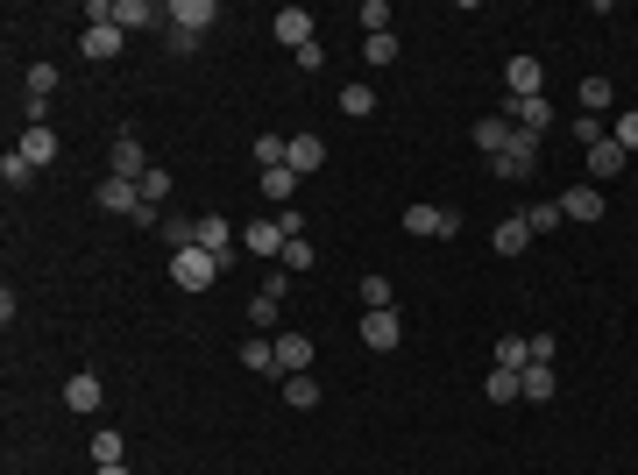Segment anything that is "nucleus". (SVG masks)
I'll return each mask as SVG.
<instances>
[{
	"label": "nucleus",
	"mask_w": 638,
	"mask_h": 475,
	"mask_svg": "<svg viewBox=\"0 0 638 475\" xmlns=\"http://www.w3.org/2000/svg\"><path fill=\"white\" fill-rule=\"evenodd\" d=\"M199 249H206L220 270H234V256H242V234H234L227 213H199Z\"/></svg>",
	"instance_id": "1"
},
{
	"label": "nucleus",
	"mask_w": 638,
	"mask_h": 475,
	"mask_svg": "<svg viewBox=\"0 0 638 475\" xmlns=\"http://www.w3.org/2000/svg\"><path fill=\"white\" fill-rule=\"evenodd\" d=\"M532 171H539V135H518V128H511V149H504L497 164H490V178L518 185V178H532Z\"/></svg>",
	"instance_id": "2"
},
{
	"label": "nucleus",
	"mask_w": 638,
	"mask_h": 475,
	"mask_svg": "<svg viewBox=\"0 0 638 475\" xmlns=\"http://www.w3.org/2000/svg\"><path fill=\"white\" fill-rule=\"evenodd\" d=\"M405 234H440V242H454V234H461V213H454V206L412 199V206H405Z\"/></svg>",
	"instance_id": "3"
},
{
	"label": "nucleus",
	"mask_w": 638,
	"mask_h": 475,
	"mask_svg": "<svg viewBox=\"0 0 638 475\" xmlns=\"http://www.w3.org/2000/svg\"><path fill=\"white\" fill-rule=\"evenodd\" d=\"M149 171H156V164L142 156V142H135V135L121 128V135H114V149H107V178H128V185H142Z\"/></svg>",
	"instance_id": "4"
},
{
	"label": "nucleus",
	"mask_w": 638,
	"mask_h": 475,
	"mask_svg": "<svg viewBox=\"0 0 638 475\" xmlns=\"http://www.w3.org/2000/svg\"><path fill=\"white\" fill-rule=\"evenodd\" d=\"M213 277H220V263H213L206 249H178V256H171V284H178V291H206Z\"/></svg>",
	"instance_id": "5"
},
{
	"label": "nucleus",
	"mask_w": 638,
	"mask_h": 475,
	"mask_svg": "<svg viewBox=\"0 0 638 475\" xmlns=\"http://www.w3.org/2000/svg\"><path fill=\"white\" fill-rule=\"evenodd\" d=\"M64 405H71L78 419H93V412L107 405V383H100L93 369H71V376H64Z\"/></svg>",
	"instance_id": "6"
},
{
	"label": "nucleus",
	"mask_w": 638,
	"mask_h": 475,
	"mask_svg": "<svg viewBox=\"0 0 638 475\" xmlns=\"http://www.w3.org/2000/svg\"><path fill=\"white\" fill-rule=\"evenodd\" d=\"M397 341H405V320H397V305H383V312H362V348L390 355Z\"/></svg>",
	"instance_id": "7"
},
{
	"label": "nucleus",
	"mask_w": 638,
	"mask_h": 475,
	"mask_svg": "<svg viewBox=\"0 0 638 475\" xmlns=\"http://www.w3.org/2000/svg\"><path fill=\"white\" fill-rule=\"evenodd\" d=\"M539 93H546L539 57H511V64H504V100H539Z\"/></svg>",
	"instance_id": "8"
},
{
	"label": "nucleus",
	"mask_w": 638,
	"mask_h": 475,
	"mask_svg": "<svg viewBox=\"0 0 638 475\" xmlns=\"http://www.w3.org/2000/svg\"><path fill=\"white\" fill-rule=\"evenodd\" d=\"M270 29H277V43H284V50H305V43H319V22H312L305 8H277V15H270Z\"/></svg>",
	"instance_id": "9"
},
{
	"label": "nucleus",
	"mask_w": 638,
	"mask_h": 475,
	"mask_svg": "<svg viewBox=\"0 0 638 475\" xmlns=\"http://www.w3.org/2000/svg\"><path fill=\"white\" fill-rule=\"evenodd\" d=\"M504 121L518 128V135H546L553 128V100L539 93V100H504Z\"/></svg>",
	"instance_id": "10"
},
{
	"label": "nucleus",
	"mask_w": 638,
	"mask_h": 475,
	"mask_svg": "<svg viewBox=\"0 0 638 475\" xmlns=\"http://www.w3.org/2000/svg\"><path fill=\"white\" fill-rule=\"evenodd\" d=\"M93 199H100V213H142V185H128V178H100L93 185Z\"/></svg>",
	"instance_id": "11"
},
{
	"label": "nucleus",
	"mask_w": 638,
	"mask_h": 475,
	"mask_svg": "<svg viewBox=\"0 0 638 475\" xmlns=\"http://www.w3.org/2000/svg\"><path fill=\"white\" fill-rule=\"evenodd\" d=\"M178 29H192V36H206L213 22H220V0H171V8H164Z\"/></svg>",
	"instance_id": "12"
},
{
	"label": "nucleus",
	"mask_w": 638,
	"mask_h": 475,
	"mask_svg": "<svg viewBox=\"0 0 638 475\" xmlns=\"http://www.w3.org/2000/svg\"><path fill=\"white\" fill-rule=\"evenodd\" d=\"M277 376H305L312 369V334H277Z\"/></svg>",
	"instance_id": "13"
},
{
	"label": "nucleus",
	"mask_w": 638,
	"mask_h": 475,
	"mask_svg": "<svg viewBox=\"0 0 638 475\" xmlns=\"http://www.w3.org/2000/svg\"><path fill=\"white\" fill-rule=\"evenodd\" d=\"M319 164H327V142H319V135H291V149H284V171L312 178Z\"/></svg>",
	"instance_id": "14"
},
{
	"label": "nucleus",
	"mask_w": 638,
	"mask_h": 475,
	"mask_svg": "<svg viewBox=\"0 0 638 475\" xmlns=\"http://www.w3.org/2000/svg\"><path fill=\"white\" fill-rule=\"evenodd\" d=\"M490 249H497V256H525V249H532V220H525V213L497 220V234H490Z\"/></svg>",
	"instance_id": "15"
},
{
	"label": "nucleus",
	"mask_w": 638,
	"mask_h": 475,
	"mask_svg": "<svg viewBox=\"0 0 638 475\" xmlns=\"http://www.w3.org/2000/svg\"><path fill=\"white\" fill-rule=\"evenodd\" d=\"M468 142H475V149H483L490 164H497V156L511 149V121H504V114H490V121H475V128H468Z\"/></svg>",
	"instance_id": "16"
},
{
	"label": "nucleus",
	"mask_w": 638,
	"mask_h": 475,
	"mask_svg": "<svg viewBox=\"0 0 638 475\" xmlns=\"http://www.w3.org/2000/svg\"><path fill=\"white\" fill-rule=\"evenodd\" d=\"M121 43H128V29H121V22H93V29H86V57H93V64L121 57Z\"/></svg>",
	"instance_id": "17"
},
{
	"label": "nucleus",
	"mask_w": 638,
	"mask_h": 475,
	"mask_svg": "<svg viewBox=\"0 0 638 475\" xmlns=\"http://www.w3.org/2000/svg\"><path fill=\"white\" fill-rule=\"evenodd\" d=\"M242 256H284L277 220H249V227H242Z\"/></svg>",
	"instance_id": "18"
},
{
	"label": "nucleus",
	"mask_w": 638,
	"mask_h": 475,
	"mask_svg": "<svg viewBox=\"0 0 638 475\" xmlns=\"http://www.w3.org/2000/svg\"><path fill=\"white\" fill-rule=\"evenodd\" d=\"M561 213L589 227V220H603V192H596V185H575V192H561Z\"/></svg>",
	"instance_id": "19"
},
{
	"label": "nucleus",
	"mask_w": 638,
	"mask_h": 475,
	"mask_svg": "<svg viewBox=\"0 0 638 475\" xmlns=\"http://www.w3.org/2000/svg\"><path fill=\"white\" fill-rule=\"evenodd\" d=\"M518 383H525V398H532V405H546L553 390H561V376H553V362H525V369H518Z\"/></svg>",
	"instance_id": "20"
},
{
	"label": "nucleus",
	"mask_w": 638,
	"mask_h": 475,
	"mask_svg": "<svg viewBox=\"0 0 638 475\" xmlns=\"http://www.w3.org/2000/svg\"><path fill=\"white\" fill-rule=\"evenodd\" d=\"M15 149H22V156H29V164H36V171H43V164H57V135H50V128H43V121H29V135H22V142H15Z\"/></svg>",
	"instance_id": "21"
},
{
	"label": "nucleus",
	"mask_w": 638,
	"mask_h": 475,
	"mask_svg": "<svg viewBox=\"0 0 638 475\" xmlns=\"http://www.w3.org/2000/svg\"><path fill=\"white\" fill-rule=\"evenodd\" d=\"M114 22H121V29H156V22H171V15L149 8V0H114Z\"/></svg>",
	"instance_id": "22"
},
{
	"label": "nucleus",
	"mask_w": 638,
	"mask_h": 475,
	"mask_svg": "<svg viewBox=\"0 0 638 475\" xmlns=\"http://www.w3.org/2000/svg\"><path fill=\"white\" fill-rule=\"evenodd\" d=\"M86 454H93V468H114V461H128V440H121V433H114V426H100V433H93V447H86Z\"/></svg>",
	"instance_id": "23"
},
{
	"label": "nucleus",
	"mask_w": 638,
	"mask_h": 475,
	"mask_svg": "<svg viewBox=\"0 0 638 475\" xmlns=\"http://www.w3.org/2000/svg\"><path fill=\"white\" fill-rule=\"evenodd\" d=\"M483 398H490V405H518V398H525V383H518V369H490V383H483Z\"/></svg>",
	"instance_id": "24"
},
{
	"label": "nucleus",
	"mask_w": 638,
	"mask_h": 475,
	"mask_svg": "<svg viewBox=\"0 0 638 475\" xmlns=\"http://www.w3.org/2000/svg\"><path fill=\"white\" fill-rule=\"evenodd\" d=\"M341 114H348V121H369V114H376V86H362V78H355V86H341Z\"/></svg>",
	"instance_id": "25"
},
{
	"label": "nucleus",
	"mask_w": 638,
	"mask_h": 475,
	"mask_svg": "<svg viewBox=\"0 0 638 475\" xmlns=\"http://www.w3.org/2000/svg\"><path fill=\"white\" fill-rule=\"evenodd\" d=\"M617 171H624V149H617V142L603 135V142L589 149V178H617Z\"/></svg>",
	"instance_id": "26"
},
{
	"label": "nucleus",
	"mask_w": 638,
	"mask_h": 475,
	"mask_svg": "<svg viewBox=\"0 0 638 475\" xmlns=\"http://www.w3.org/2000/svg\"><path fill=\"white\" fill-rule=\"evenodd\" d=\"M164 242H171V256H178V249H199V220H185V213H164Z\"/></svg>",
	"instance_id": "27"
},
{
	"label": "nucleus",
	"mask_w": 638,
	"mask_h": 475,
	"mask_svg": "<svg viewBox=\"0 0 638 475\" xmlns=\"http://www.w3.org/2000/svg\"><path fill=\"white\" fill-rule=\"evenodd\" d=\"M284 405H291V412H312V405H319V383H312V369H305V376H284Z\"/></svg>",
	"instance_id": "28"
},
{
	"label": "nucleus",
	"mask_w": 638,
	"mask_h": 475,
	"mask_svg": "<svg viewBox=\"0 0 638 475\" xmlns=\"http://www.w3.org/2000/svg\"><path fill=\"white\" fill-rule=\"evenodd\" d=\"M291 192H298V171H284V164L263 171V199H270V206H291Z\"/></svg>",
	"instance_id": "29"
},
{
	"label": "nucleus",
	"mask_w": 638,
	"mask_h": 475,
	"mask_svg": "<svg viewBox=\"0 0 638 475\" xmlns=\"http://www.w3.org/2000/svg\"><path fill=\"white\" fill-rule=\"evenodd\" d=\"M22 78H29V100H50V93L64 86V71H57V64H29Z\"/></svg>",
	"instance_id": "30"
},
{
	"label": "nucleus",
	"mask_w": 638,
	"mask_h": 475,
	"mask_svg": "<svg viewBox=\"0 0 638 475\" xmlns=\"http://www.w3.org/2000/svg\"><path fill=\"white\" fill-rule=\"evenodd\" d=\"M0 178H8V185L22 192V185H36V164H29L22 149H8V156H0Z\"/></svg>",
	"instance_id": "31"
},
{
	"label": "nucleus",
	"mask_w": 638,
	"mask_h": 475,
	"mask_svg": "<svg viewBox=\"0 0 638 475\" xmlns=\"http://www.w3.org/2000/svg\"><path fill=\"white\" fill-rule=\"evenodd\" d=\"M242 369H256V376H277V348H270V341H242Z\"/></svg>",
	"instance_id": "32"
},
{
	"label": "nucleus",
	"mask_w": 638,
	"mask_h": 475,
	"mask_svg": "<svg viewBox=\"0 0 638 475\" xmlns=\"http://www.w3.org/2000/svg\"><path fill=\"white\" fill-rule=\"evenodd\" d=\"M610 142H617L624 156H638V107H624V114L610 121Z\"/></svg>",
	"instance_id": "33"
},
{
	"label": "nucleus",
	"mask_w": 638,
	"mask_h": 475,
	"mask_svg": "<svg viewBox=\"0 0 638 475\" xmlns=\"http://www.w3.org/2000/svg\"><path fill=\"white\" fill-rule=\"evenodd\" d=\"M355 22H362L369 36H390V0H362V8H355Z\"/></svg>",
	"instance_id": "34"
},
{
	"label": "nucleus",
	"mask_w": 638,
	"mask_h": 475,
	"mask_svg": "<svg viewBox=\"0 0 638 475\" xmlns=\"http://www.w3.org/2000/svg\"><path fill=\"white\" fill-rule=\"evenodd\" d=\"M617 100V86H610V78H582V114H603Z\"/></svg>",
	"instance_id": "35"
},
{
	"label": "nucleus",
	"mask_w": 638,
	"mask_h": 475,
	"mask_svg": "<svg viewBox=\"0 0 638 475\" xmlns=\"http://www.w3.org/2000/svg\"><path fill=\"white\" fill-rule=\"evenodd\" d=\"M525 362H532L525 334H504V341H497V369H525Z\"/></svg>",
	"instance_id": "36"
},
{
	"label": "nucleus",
	"mask_w": 638,
	"mask_h": 475,
	"mask_svg": "<svg viewBox=\"0 0 638 475\" xmlns=\"http://www.w3.org/2000/svg\"><path fill=\"white\" fill-rule=\"evenodd\" d=\"M284 149H291V135H256V164L277 171V164H284Z\"/></svg>",
	"instance_id": "37"
},
{
	"label": "nucleus",
	"mask_w": 638,
	"mask_h": 475,
	"mask_svg": "<svg viewBox=\"0 0 638 475\" xmlns=\"http://www.w3.org/2000/svg\"><path fill=\"white\" fill-rule=\"evenodd\" d=\"M312 256H319L312 242H284V256H277V263H284L291 277H305V270H312Z\"/></svg>",
	"instance_id": "38"
},
{
	"label": "nucleus",
	"mask_w": 638,
	"mask_h": 475,
	"mask_svg": "<svg viewBox=\"0 0 638 475\" xmlns=\"http://www.w3.org/2000/svg\"><path fill=\"white\" fill-rule=\"evenodd\" d=\"M525 220H532V234H553V227H561L568 213H561V199H546V206H532Z\"/></svg>",
	"instance_id": "39"
},
{
	"label": "nucleus",
	"mask_w": 638,
	"mask_h": 475,
	"mask_svg": "<svg viewBox=\"0 0 638 475\" xmlns=\"http://www.w3.org/2000/svg\"><path fill=\"white\" fill-rule=\"evenodd\" d=\"M249 327H256V334H270V327H277V298H263V291L249 298Z\"/></svg>",
	"instance_id": "40"
},
{
	"label": "nucleus",
	"mask_w": 638,
	"mask_h": 475,
	"mask_svg": "<svg viewBox=\"0 0 638 475\" xmlns=\"http://www.w3.org/2000/svg\"><path fill=\"white\" fill-rule=\"evenodd\" d=\"M270 220H277V234H284V242H305V213H298V206H277Z\"/></svg>",
	"instance_id": "41"
},
{
	"label": "nucleus",
	"mask_w": 638,
	"mask_h": 475,
	"mask_svg": "<svg viewBox=\"0 0 638 475\" xmlns=\"http://www.w3.org/2000/svg\"><path fill=\"white\" fill-rule=\"evenodd\" d=\"M362 57H369L376 71H383V64H397V36H369V43H362Z\"/></svg>",
	"instance_id": "42"
},
{
	"label": "nucleus",
	"mask_w": 638,
	"mask_h": 475,
	"mask_svg": "<svg viewBox=\"0 0 638 475\" xmlns=\"http://www.w3.org/2000/svg\"><path fill=\"white\" fill-rule=\"evenodd\" d=\"M156 199H171V171H164V164L142 178V206H156Z\"/></svg>",
	"instance_id": "43"
},
{
	"label": "nucleus",
	"mask_w": 638,
	"mask_h": 475,
	"mask_svg": "<svg viewBox=\"0 0 638 475\" xmlns=\"http://www.w3.org/2000/svg\"><path fill=\"white\" fill-rule=\"evenodd\" d=\"M603 135H610V128H603V121H596V114H575V142H582V149H596V142H603Z\"/></svg>",
	"instance_id": "44"
},
{
	"label": "nucleus",
	"mask_w": 638,
	"mask_h": 475,
	"mask_svg": "<svg viewBox=\"0 0 638 475\" xmlns=\"http://www.w3.org/2000/svg\"><path fill=\"white\" fill-rule=\"evenodd\" d=\"M362 305L383 312V305H390V277H362Z\"/></svg>",
	"instance_id": "45"
},
{
	"label": "nucleus",
	"mask_w": 638,
	"mask_h": 475,
	"mask_svg": "<svg viewBox=\"0 0 638 475\" xmlns=\"http://www.w3.org/2000/svg\"><path fill=\"white\" fill-rule=\"evenodd\" d=\"M164 43H171L178 57H192V50H199V36H192V29H178V22H164Z\"/></svg>",
	"instance_id": "46"
},
{
	"label": "nucleus",
	"mask_w": 638,
	"mask_h": 475,
	"mask_svg": "<svg viewBox=\"0 0 638 475\" xmlns=\"http://www.w3.org/2000/svg\"><path fill=\"white\" fill-rule=\"evenodd\" d=\"M525 348H532V362H553V355H561V341H553V334H532Z\"/></svg>",
	"instance_id": "47"
},
{
	"label": "nucleus",
	"mask_w": 638,
	"mask_h": 475,
	"mask_svg": "<svg viewBox=\"0 0 638 475\" xmlns=\"http://www.w3.org/2000/svg\"><path fill=\"white\" fill-rule=\"evenodd\" d=\"M93 475H128V461H114V468H93Z\"/></svg>",
	"instance_id": "48"
}]
</instances>
